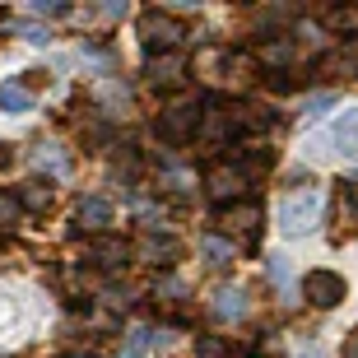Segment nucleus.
Returning a JSON list of instances; mask_svg holds the SVG:
<instances>
[{
    "instance_id": "f257e3e1",
    "label": "nucleus",
    "mask_w": 358,
    "mask_h": 358,
    "mask_svg": "<svg viewBox=\"0 0 358 358\" xmlns=\"http://www.w3.org/2000/svg\"><path fill=\"white\" fill-rule=\"evenodd\" d=\"M317 214H321V196L317 191H293V196L279 200L275 219H279V233H284V238H303V233L317 228Z\"/></svg>"
},
{
    "instance_id": "f03ea898",
    "label": "nucleus",
    "mask_w": 358,
    "mask_h": 358,
    "mask_svg": "<svg viewBox=\"0 0 358 358\" xmlns=\"http://www.w3.org/2000/svg\"><path fill=\"white\" fill-rule=\"evenodd\" d=\"M219 224H224V233H228V238H238L247 252L261 247V224H266V214H261L256 200L242 196V200H233V205H224V219H219Z\"/></svg>"
},
{
    "instance_id": "7ed1b4c3",
    "label": "nucleus",
    "mask_w": 358,
    "mask_h": 358,
    "mask_svg": "<svg viewBox=\"0 0 358 358\" xmlns=\"http://www.w3.org/2000/svg\"><path fill=\"white\" fill-rule=\"evenodd\" d=\"M196 131H200V103L196 98H177L173 107L159 112V135L168 145H186V140H196Z\"/></svg>"
},
{
    "instance_id": "20e7f679",
    "label": "nucleus",
    "mask_w": 358,
    "mask_h": 358,
    "mask_svg": "<svg viewBox=\"0 0 358 358\" xmlns=\"http://www.w3.org/2000/svg\"><path fill=\"white\" fill-rule=\"evenodd\" d=\"M140 38H145V47L149 52H173L177 47V38H186V28H182V19H173L168 10H145L140 14Z\"/></svg>"
},
{
    "instance_id": "39448f33",
    "label": "nucleus",
    "mask_w": 358,
    "mask_h": 358,
    "mask_svg": "<svg viewBox=\"0 0 358 358\" xmlns=\"http://www.w3.org/2000/svg\"><path fill=\"white\" fill-rule=\"evenodd\" d=\"M303 298L326 312V307H335V303L349 298V284H345V275H335V270H307L303 275Z\"/></svg>"
},
{
    "instance_id": "423d86ee",
    "label": "nucleus",
    "mask_w": 358,
    "mask_h": 358,
    "mask_svg": "<svg viewBox=\"0 0 358 358\" xmlns=\"http://www.w3.org/2000/svg\"><path fill=\"white\" fill-rule=\"evenodd\" d=\"M242 173L233 168V163H214L210 173H205V191H210L214 200H224V205H233V200H242Z\"/></svg>"
},
{
    "instance_id": "0eeeda50",
    "label": "nucleus",
    "mask_w": 358,
    "mask_h": 358,
    "mask_svg": "<svg viewBox=\"0 0 358 358\" xmlns=\"http://www.w3.org/2000/svg\"><path fill=\"white\" fill-rule=\"evenodd\" d=\"M182 70H186V61L177 52H163V56H154L149 61V84L154 89H163V93H173V89H182Z\"/></svg>"
},
{
    "instance_id": "6e6552de",
    "label": "nucleus",
    "mask_w": 358,
    "mask_h": 358,
    "mask_svg": "<svg viewBox=\"0 0 358 358\" xmlns=\"http://www.w3.org/2000/svg\"><path fill=\"white\" fill-rule=\"evenodd\" d=\"M135 252L145 256L149 266H163V270H168V266H177V256H182V242H177V238H159V233H145Z\"/></svg>"
},
{
    "instance_id": "1a4fd4ad",
    "label": "nucleus",
    "mask_w": 358,
    "mask_h": 358,
    "mask_svg": "<svg viewBox=\"0 0 358 358\" xmlns=\"http://www.w3.org/2000/svg\"><path fill=\"white\" fill-rule=\"evenodd\" d=\"M75 219H80V228H89V233L103 238L107 224H112V200H107V196H84L80 210H75Z\"/></svg>"
},
{
    "instance_id": "9d476101",
    "label": "nucleus",
    "mask_w": 358,
    "mask_h": 358,
    "mask_svg": "<svg viewBox=\"0 0 358 358\" xmlns=\"http://www.w3.org/2000/svg\"><path fill=\"white\" fill-rule=\"evenodd\" d=\"M89 256H93V266H98V270H107V275H112V270H121L126 261H131V247L103 233V238L93 242V252H89Z\"/></svg>"
},
{
    "instance_id": "9b49d317",
    "label": "nucleus",
    "mask_w": 358,
    "mask_h": 358,
    "mask_svg": "<svg viewBox=\"0 0 358 358\" xmlns=\"http://www.w3.org/2000/svg\"><path fill=\"white\" fill-rule=\"evenodd\" d=\"M335 154H345V159H358V107H349V112H340V121H335Z\"/></svg>"
},
{
    "instance_id": "f8f14e48",
    "label": "nucleus",
    "mask_w": 358,
    "mask_h": 358,
    "mask_svg": "<svg viewBox=\"0 0 358 358\" xmlns=\"http://www.w3.org/2000/svg\"><path fill=\"white\" fill-rule=\"evenodd\" d=\"M14 200H19V210H52V200H56V191H52V186H47V182H24V186H19V196H14Z\"/></svg>"
},
{
    "instance_id": "ddd939ff",
    "label": "nucleus",
    "mask_w": 358,
    "mask_h": 358,
    "mask_svg": "<svg viewBox=\"0 0 358 358\" xmlns=\"http://www.w3.org/2000/svg\"><path fill=\"white\" fill-rule=\"evenodd\" d=\"M28 107H33V93H28L19 80L0 84V112H5V117H19V112H28Z\"/></svg>"
},
{
    "instance_id": "4468645a",
    "label": "nucleus",
    "mask_w": 358,
    "mask_h": 358,
    "mask_svg": "<svg viewBox=\"0 0 358 358\" xmlns=\"http://www.w3.org/2000/svg\"><path fill=\"white\" fill-rule=\"evenodd\" d=\"M335 214L345 228H358V182H340L335 191Z\"/></svg>"
},
{
    "instance_id": "2eb2a0df",
    "label": "nucleus",
    "mask_w": 358,
    "mask_h": 358,
    "mask_svg": "<svg viewBox=\"0 0 358 358\" xmlns=\"http://www.w3.org/2000/svg\"><path fill=\"white\" fill-rule=\"evenodd\" d=\"M219 303H214V317L219 321H238L242 312H247V293L242 289H224V293H214Z\"/></svg>"
},
{
    "instance_id": "dca6fc26",
    "label": "nucleus",
    "mask_w": 358,
    "mask_h": 358,
    "mask_svg": "<svg viewBox=\"0 0 358 358\" xmlns=\"http://www.w3.org/2000/svg\"><path fill=\"white\" fill-rule=\"evenodd\" d=\"M200 252H205V261H210L214 270H228V266H233V256H238V252H233V242L214 238V233H210L205 242H200Z\"/></svg>"
},
{
    "instance_id": "f3484780",
    "label": "nucleus",
    "mask_w": 358,
    "mask_h": 358,
    "mask_svg": "<svg viewBox=\"0 0 358 358\" xmlns=\"http://www.w3.org/2000/svg\"><path fill=\"white\" fill-rule=\"evenodd\" d=\"M326 24L335 33H358V10H335V14H326Z\"/></svg>"
},
{
    "instance_id": "a211bd4d",
    "label": "nucleus",
    "mask_w": 358,
    "mask_h": 358,
    "mask_svg": "<svg viewBox=\"0 0 358 358\" xmlns=\"http://www.w3.org/2000/svg\"><path fill=\"white\" fill-rule=\"evenodd\" d=\"M19 214H24V210H19V200L0 191V228H14V224H19Z\"/></svg>"
},
{
    "instance_id": "6ab92c4d",
    "label": "nucleus",
    "mask_w": 358,
    "mask_h": 358,
    "mask_svg": "<svg viewBox=\"0 0 358 358\" xmlns=\"http://www.w3.org/2000/svg\"><path fill=\"white\" fill-rule=\"evenodd\" d=\"M33 14H47V19H66L70 5H47V0H38V5H33Z\"/></svg>"
},
{
    "instance_id": "aec40b11",
    "label": "nucleus",
    "mask_w": 358,
    "mask_h": 358,
    "mask_svg": "<svg viewBox=\"0 0 358 358\" xmlns=\"http://www.w3.org/2000/svg\"><path fill=\"white\" fill-rule=\"evenodd\" d=\"M14 33H24L28 42H47V33H42V28H33V24H10Z\"/></svg>"
},
{
    "instance_id": "412c9836",
    "label": "nucleus",
    "mask_w": 358,
    "mask_h": 358,
    "mask_svg": "<svg viewBox=\"0 0 358 358\" xmlns=\"http://www.w3.org/2000/svg\"><path fill=\"white\" fill-rule=\"evenodd\" d=\"M340 358H358V331L345 340V349H340Z\"/></svg>"
},
{
    "instance_id": "4be33fe9",
    "label": "nucleus",
    "mask_w": 358,
    "mask_h": 358,
    "mask_svg": "<svg viewBox=\"0 0 358 358\" xmlns=\"http://www.w3.org/2000/svg\"><path fill=\"white\" fill-rule=\"evenodd\" d=\"M200 358H219V340H200Z\"/></svg>"
},
{
    "instance_id": "5701e85b",
    "label": "nucleus",
    "mask_w": 358,
    "mask_h": 358,
    "mask_svg": "<svg viewBox=\"0 0 358 358\" xmlns=\"http://www.w3.org/2000/svg\"><path fill=\"white\" fill-rule=\"evenodd\" d=\"M10 163H14V149L5 145V140H0V173H5V168H10Z\"/></svg>"
},
{
    "instance_id": "b1692460",
    "label": "nucleus",
    "mask_w": 358,
    "mask_h": 358,
    "mask_svg": "<svg viewBox=\"0 0 358 358\" xmlns=\"http://www.w3.org/2000/svg\"><path fill=\"white\" fill-rule=\"evenodd\" d=\"M303 358H321V354H317V349H312V354H303Z\"/></svg>"
}]
</instances>
